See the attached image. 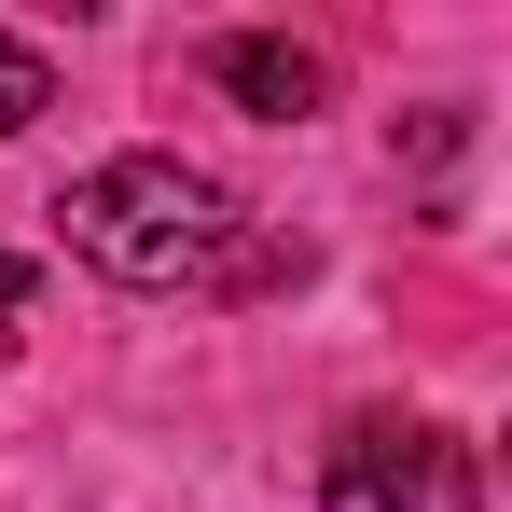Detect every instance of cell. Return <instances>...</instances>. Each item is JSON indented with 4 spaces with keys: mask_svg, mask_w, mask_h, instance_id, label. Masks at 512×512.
I'll list each match as a JSON object with an SVG mask.
<instances>
[{
    "mask_svg": "<svg viewBox=\"0 0 512 512\" xmlns=\"http://www.w3.org/2000/svg\"><path fill=\"white\" fill-rule=\"evenodd\" d=\"M471 499V457L416 416H346L333 429V471H319V512H443Z\"/></svg>",
    "mask_w": 512,
    "mask_h": 512,
    "instance_id": "2",
    "label": "cell"
},
{
    "mask_svg": "<svg viewBox=\"0 0 512 512\" xmlns=\"http://www.w3.org/2000/svg\"><path fill=\"white\" fill-rule=\"evenodd\" d=\"M56 222H70V250L97 277H125V291H277V277H305V250H277L250 208L222 194L208 167H180V153H111L56 194Z\"/></svg>",
    "mask_w": 512,
    "mask_h": 512,
    "instance_id": "1",
    "label": "cell"
},
{
    "mask_svg": "<svg viewBox=\"0 0 512 512\" xmlns=\"http://www.w3.org/2000/svg\"><path fill=\"white\" fill-rule=\"evenodd\" d=\"M208 84L236 97L250 125H305V111L333 97V70H319L305 42H277V28H236V42H208Z\"/></svg>",
    "mask_w": 512,
    "mask_h": 512,
    "instance_id": "3",
    "label": "cell"
},
{
    "mask_svg": "<svg viewBox=\"0 0 512 512\" xmlns=\"http://www.w3.org/2000/svg\"><path fill=\"white\" fill-rule=\"evenodd\" d=\"M14 305H28V263H14V250H0V319H14Z\"/></svg>",
    "mask_w": 512,
    "mask_h": 512,
    "instance_id": "5",
    "label": "cell"
},
{
    "mask_svg": "<svg viewBox=\"0 0 512 512\" xmlns=\"http://www.w3.org/2000/svg\"><path fill=\"white\" fill-rule=\"evenodd\" d=\"M42 111H56V56H42V42H14V28H0V139H28V125H42Z\"/></svg>",
    "mask_w": 512,
    "mask_h": 512,
    "instance_id": "4",
    "label": "cell"
}]
</instances>
